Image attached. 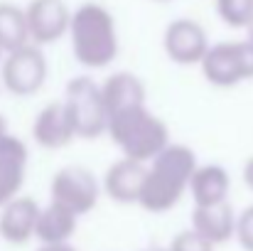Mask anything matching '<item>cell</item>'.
Returning <instances> with one entry per match:
<instances>
[{
	"label": "cell",
	"instance_id": "22",
	"mask_svg": "<svg viewBox=\"0 0 253 251\" xmlns=\"http://www.w3.org/2000/svg\"><path fill=\"white\" fill-rule=\"evenodd\" d=\"M241 177H244V185L253 192V155L244 163V170H241Z\"/></svg>",
	"mask_w": 253,
	"mask_h": 251
},
{
	"label": "cell",
	"instance_id": "13",
	"mask_svg": "<svg viewBox=\"0 0 253 251\" xmlns=\"http://www.w3.org/2000/svg\"><path fill=\"white\" fill-rule=\"evenodd\" d=\"M40 207L42 204L27 195H20L5 207H0V239L12 247H22L35 239Z\"/></svg>",
	"mask_w": 253,
	"mask_h": 251
},
{
	"label": "cell",
	"instance_id": "28",
	"mask_svg": "<svg viewBox=\"0 0 253 251\" xmlns=\"http://www.w3.org/2000/svg\"><path fill=\"white\" fill-rule=\"evenodd\" d=\"M2 57H5V54H2V50H0V64H2Z\"/></svg>",
	"mask_w": 253,
	"mask_h": 251
},
{
	"label": "cell",
	"instance_id": "17",
	"mask_svg": "<svg viewBox=\"0 0 253 251\" xmlns=\"http://www.w3.org/2000/svg\"><path fill=\"white\" fill-rule=\"evenodd\" d=\"M77 229H79V217L74 212H69L67 207H62L57 202H47L44 207H40V217H37V227H35V239L40 242V247L72 244Z\"/></svg>",
	"mask_w": 253,
	"mask_h": 251
},
{
	"label": "cell",
	"instance_id": "12",
	"mask_svg": "<svg viewBox=\"0 0 253 251\" xmlns=\"http://www.w3.org/2000/svg\"><path fill=\"white\" fill-rule=\"evenodd\" d=\"M32 141L44 151H62L77 141L62 99L49 101L47 106L40 108V113L32 121Z\"/></svg>",
	"mask_w": 253,
	"mask_h": 251
},
{
	"label": "cell",
	"instance_id": "1",
	"mask_svg": "<svg viewBox=\"0 0 253 251\" xmlns=\"http://www.w3.org/2000/svg\"><path fill=\"white\" fill-rule=\"evenodd\" d=\"M197 165V155L189 146L169 143L160 155L148 163L138 207L150 214H165L174 209L189 192V180Z\"/></svg>",
	"mask_w": 253,
	"mask_h": 251
},
{
	"label": "cell",
	"instance_id": "10",
	"mask_svg": "<svg viewBox=\"0 0 253 251\" xmlns=\"http://www.w3.org/2000/svg\"><path fill=\"white\" fill-rule=\"evenodd\" d=\"M27 160L30 151L25 141L12 133H5L0 138V207L22 195L27 177Z\"/></svg>",
	"mask_w": 253,
	"mask_h": 251
},
{
	"label": "cell",
	"instance_id": "15",
	"mask_svg": "<svg viewBox=\"0 0 253 251\" xmlns=\"http://www.w3.org/2000/svg\"><path fill=\"white\" fill-rule=\"evenodd\" d=\"M192 232H197L211 247H221L234 239L236 232V209L231 202H221L214 207H194L192 212Z\"/></svg>",
	"mask_w": 253,
	"mask_h": 251
},
{
	"label": "cell",
	"instance_id": "8",
	"mask_svg": "<svg viewBox=\"0 0 253 251\" xmlns=\"http://www.w3.org/2000/svg\"><path fill=\"white\" fill-rule=\"evenodd\" d=\"M211 42L207 30L192 17L172 20L163 32V50L169 62L179 67H199Z\"/></svg>",
	"mask_w": 253,
	"mask_h": 251
},
{
	"label": "cell",
	"instance_id": "2",
	"mask_svg": "<svg viewBox=\"0 0 253 251\" xmlns=\"http://www.w3.org/2000/svg\"><path fill=\"white\" fill-rule=\"evenodd\" d=\"M69 42L74 59L86 69H106L116 62L121 40L111 10L101 2H82L72 12Z\"/></svg>",
	"mask_w": 253,
	"mask_h": 251
},
{
	"label": "cell",
	"instance_id": "14",
	"mask_svg": "<svg viewBox=\"0 0 253 251\" xmlns=\"http://www.w3.org/2000/svg\"><path fill=\"white\" fill-rule=\"evenodd\" d=\"M98 86H101V96H103L108 118L113 113H121V111H128L135 106H148L145 82L133 72H113Z\"/></svg>",
	"mask_w": 253,
	"mask_h": 251
},
{
	"label": "cell",
	"instance_id": "21",
	"mask_svg": "<svg viewBox=\"0 0 253 251\" xmlns=\"http://www.w3.org/2000/svg\"><path fill=\"white\" fill-rule=\"evenodd\" d=\"M234 239L244 251H253V204L236 212V232Z\"/></svg>",
	"mask_w": 253,
	"mask_h": 251
},
{
	"label": "cell",
	"instance_id": "27",
	"mask_svg": "<svg viewBox=\"0 0 253 251\" xmlns=\"http://www.w3.org/2000/svg\"><path fill=\"white\" fill-rule=\"evenodd\" d=\"M153 2H172V0H153Z\"/></svg>",
	"mask_w": 253,
	"mask_h": 251
},
{
	"label": "cell",
	"instance_id": "4",
	"mask_svg": "<svg viewBox=\"0 0 253 251\" xmlns=\"http://www.w3.org/2000/svg\"><path fill=\"white\" fill-rule=\"evenodd\" d=\"M67 116L72 121L74 136L79 141H96L106 136L108 128V111L103 106L101 86L91 77H74L69 79L62 99Z\"/></svg>",
	"mask_w": 253,
	"mask_h": 251
},
{
	"label": "cell",
	"instance_id": "26",
	"mask_svg": "<svg viewBox=\"0 0 253 251\" xmlns=\"http://www.w3.org/2000/svg\"><path fill=\"white\" fill-rule=\"evenodd\" d=\"M140 251H168V247H148V249H140Z\"/></svg>",
	"mask_w": 253,
	"mask_h": 251
},
{
	"label": "cell",
	"instance_id": "11",
	"mask_svg": "<svg viewBox=\"0 0 253 251\" xmlns=\"http://www.w3.org/2000/svg\"><path fill=\"white\" fill-rule=\"evenodd\" d=\"M148 165L130 158H118L106 167L101 177V192L116 204H138Z\"/></svg>",
	"mask_w": 253,
	"mask_h": 251
},
{
	"label": "cell",
	"instance_id": "3",
	"mask_svg": "<svg viewBox=\"0 0 253 251\" xmlns=\"http://www.w3.org/2000/svg\"><path fill=\"white\" fill-rule=\"evenodd\" d=\"M106 136L121 151V158H130L143 165H148L172 143L168 123L158 113H153L148 106H135V108L113 113L108 118Z\"/></svg>",
	"mask_w": 253,
	"mask_h": 251
},
{
	"label": "cell",
	"instance_id": "23",
	"mask_svg": "<svg viewBox=\"0 0 253 251\" xmlns=\"http://www.w3.org/2000/svg\"><path fill=\"white\" fill-rule=\"evenodd\" d=\"M37 251H79L74 244H44V247H40Z\"/></svg>",
	"mask_w": 253,
	"mask_h": 251
},
{
	"label": "cell",
	"instance_id": "24",
	"mask_svg": "<svg viewBox=\"0 0 253 251\" xmlns=\"http://www.w3.org/2000/svg\"><path fill=\"white\" fill-rule=\"evenodd\" d=\"M5 133H10V131H7V121H5V116L0 113V138H2Z\"/></svg>",
	"mask_w": 253,
	"mask_h": 251
},
{
	"label": "cell",
	"instance_id": "19",
	"mask_svg": "<svg viewBox=\"0 0 253 251\" xmlns=\"http://www.w3.org/2000/svg\"><path fill=\"white\" fill-rule=\"evenodd\" d=\"M221 22L231 30H246L253 22V0H216Z\"/></svg>",
	"mask_w": 253,
	"mask_h": 251
},
{
	"label": "cell",
	"instance_id": "18",
	"mask_svg": "<svg viewBox=\"0 0 253 251\" xmlns=\"http://www.w3.org/2000/svg\"><path fill=\"white\" fill-rule=\"evenodd\" d=\"M25 45H30L25 7L15 2H0V50L2 54L15 52Z\"/></svg>",
	"mask_w": 253,
	"mask_h": 251
},
{
	"label": "cell",
	"instance_id": "6",
	"mask_svg": "<svg viewBox=\"0 0 253 251\" xmlns=\"http://www.w3.org/2000/svg\"><path fill=\"white\" fill-rule=\"evenodd\" d=\"M101 195V180L93 175V170L84 165L59 167L49 182V202L67 207L77 217H84L96 209Z\"/></svg>",
	"mask_w": 253,
	"mask_h": 251
},
{
	"label": "cell",
	"instance_id": "25",
	"mask_svg": "<svg viewBox=\"0 0 253 251\" xmlns=\"http://www.w3.org/2000/svg\"><path fill=\"white\" fill-rule=\"evenodd\" d=\"M246 42H251V45H253V22L246 27Z\"/></svg>",
	"mask_w": 253,
	"mask_h": 251
},
{
	"label": "cell",
	"instance_id": "5",
	"mask_svg": "<svg viewBox=\"0 0 253 251\" xmlns=\"http://www.w3.org/2000/svg\"><path fill=\"white\" fill-rule=\"evenodd\" d=\"M204 79L219 89H234L253 82V45L246 40L216 42L199 64Z\"/></svg>",
	"mask_w": 253,
	"mask_h": 251
},
{
	"label": "cell",
	"instance_id": "20",
	"mask_svg": "<svg viewBox=\"0 0 253 251\" xmlns=\"http://www.w3.org/2000/svg\"><path fill=\"white\" fill-rule=\"evenodd\" d=\"M216 247H211L209 242H204L197 232L192 229H182L172 237V242L168 244V251H214Z\"/></svg>",
	"mask_w": 253,
	"mask_h": 251
},
{
	"label": "cell",
	"instance_id": "9",
	"mask_svg": "<svg viewBox=\"0 0 253 251\" xmlns=\"http://www.w3.org/2000/svg\"><path fill=\"white\" fill-rule=\"evenodd\" d=\"M30 45L47 47L69 35L72 10L64 0H30L25 7Z\"/></svg>",
	"mask_w": 253,
	"mask_h": 251
},
{
	"label": "cell",
	"instance_id": "7",
	"mask_svg": "<svg viewBox=\"0 0 253 251\" xmlns=\"http://www.w3.org/2000/svg\"><path fill=\"white\" fill-rule=\"evenodd\" d=\"M47 77H49V64L42 47L37 45H25L2 57L0 79L5 91H10L12 96H20V99L35 96L47 84Z\"/></svg>",
	"mask_w": 253,
	"mask_h": 251
},
{
	"label": "cell",
	"instance_id": "16",
	"mask_svg": "<svg viewBox=\"0 0 253 251\" xmlns=\"http://www.w3.org/2000/svg\"><path fill=\"white\" fill-rule=\"evenodd\" d=\"M231 192V175L219 163H204L197 165L192 180H189V197L194 207H214L221 202H229Z\"/></svg>",
	"mask_w": 253,
	"mask_h": 251
}]
</instances>
